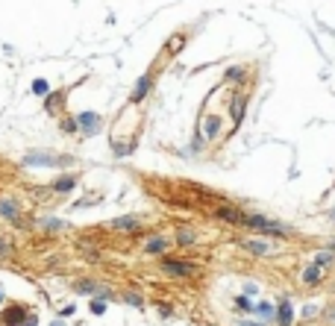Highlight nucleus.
<instances>
[{
    "label": "nucleus",
    "instance_id": "f257e3e1",
    "mask_svg": "<svg viewBox=\"0 0 335 326\" xmlns=\"http://www.w3.org/2000/svg\"><path fill=\"white\" fill-rule=\"evenodd\" d=\"M71 156H53V153H41V150H30L24 156V165L30 168H62V165H71Z\"/></svg>",
    "mask_w": 335,
    "mask_h": 326
},
{
    "label": "nucleus",
    "instance_id": "f03ea898",
    "mask_svg": "<svg viewBox=\"0 0 335 326\" xmlns=\"http://www.w3.org/2000/svg\"><path fill=\"white\" fill-rule=\"evenodd\" d=\"M244 223H247V226H253L256 232H262V235H276V238H282V235L291 232L288 226L268 221V218H262V215H244Z\"/></svg>",
    "mask_w": 335,
    "mask_h": 326
},
{
    "label": "nucleus",
    "instance_id": "7ed1b4c3",
    "mask_svg": "<svg viewBox=\"0 0 335 326\" xmlns=\"http://www.w3.org/2000/svg\"><path fill=\"white\" fill-rule=\"evenodd\" d=\"M103 124V118L97 115V112H80L77 115V127L83 129V135H94L97 129Z\"/></svg>",
    "mask_w": 335,
    "mask_h": 326
},
{
    "label": "nucleus",
    "instance_id": "20e7f679",
    "mask_svg": "<svg viewBox=\"0 0 335 326\" xmlns=\"http://www.w3.org/2000/svg\"><path fill=\"white\" fill-rule=\"evenodd\" d=\"M162 270L165 273H171V276H192V265L188 262H177V259H165L162 262Z\"/></svg>",
    "mask_w": 335,
    "mask_h": 326
},
{
    "label": "nucleus",
    "instance_id": "39448f33",
    "mask_svg": "<svg viewBox=\"0 0 335 326\" xmlns=\"http://www.w3.org/2000/svg\"><path fill=\"white\" fill-rule=\"evenodd\" d=\"M291 320H294V309H291V300H288V297H282V300H279V306H276V323L291 326Z\"/></svg>",
    "mask_w": 335,
    "mask_h": 326
},
{
    "label": "nucleus",
    "instance_id": "423d86ee",
    "mask_svg": "<svg viewBox=\"0 0 335 326\" xmlns=\"http://www.w3.org/2000/svg\"><path fill=\"white\" fill-rule=\"evenodd\" d=\"M167 244H171V241H167L165 235H153V238H147V241H144V253L159 256V253H165V250H167Z\"/></svg>",
    "mask_w": 335,
    "mask_h": 326
},
{
    "label": "nucleus",
    "instance_id": "0eeeda50",
    "mask_svg": "<svg viewBox=\"0 0 335 326\" xmlns=\"http://www.w3.org/2000/svg\"><path fill=\"white\" fill-rule=\"evenodd\" d=\"M138 223H141V218H135V215H124V218H115L109 226H112V229H118V232H132Z\"/></svg>",
    "mask_w": 335,
    "mask_h": 326
},
{
    "label": "nucleus",
    "instance_id": "6e6552de",
    "mask_svg": "<svg viewBox=\"0 0 335 326\" xmlns=\"http://www.w3.org/2000/svg\"><path fill=\"white\" fill-rule=\"evenodd\" d=\"M253 312L262 317V323H268V326L276 320V306L274 303H256V306H253Z\"/></svg>",
    "mask_w": 335,
    "mask_h": 326
},
{
    "label": "nucleus",
    "instance_id": "1a4fd4ad",
    "mask_svg": "<svg viewBox=\"0 0 335 326\" xmlns=\"http://www.w3.org/2000/svg\"><path fill=\"white\" fill-rule=\"evenodd\" d=\"M77 188V176H59L56 182H53V191H59V194H68Z\"/></svg>",
    "mask_w": 335,
    "mask_h": 326
},
{
    "label": "nucleus",
    "instance_id": "9d476101",
    "mask_svg": "<svg viewBox=\"0 0 335 326\" xmlns=\"http://www.w3.org/2000/svg\"><path fill=\"white\" fill-rule=\"evenodd\" d=\"M3 320H6V326H21L27 320V315H24V309H18V306H15V309H9V312L3 315Z\"/></svg>",
    "mask_w": 335,
    "mask_h": 326
},
{
    "label": "nucleus",
    "instance_id": "9b49d317",
    "mask_svg": "<svg viewBox=\"0 0 335 326\" xmlns=\"http://www.w3.org/2000/svg\"><path fill=\"white\" fill-rule=\"evenodd\" d=\"M150 85H153V80H150V77H141V80L135 82V91H132V103H138L144 94L150 91Z\"/></svg>",
    "mask_w": 335,
    "mask_h": 326
},
{
    "label": "nucleus",
    "instance_id": "f8f14e48",
    "mask_svg": "<svg viewBox=\"0 0 335 326\" xmlns=\"http://www.w3.org/2000/svg\"><path fill=\"white\" fill-rule=\"evenodd\" d=\"M38 226H41L44 232H59V229H65V226H68V223L59 221V218H41V221H38Z\"/></svg>",
    "mask_w": 335,
    "mask_h": 326
},
{
    "label": "nucleus",
    "instance_id": "ddd939ff",
    "mask_svg": "<svg viewBox=\"0 0 335 326\" xmlns=\"http://www.w3.org/2000/svg\"><path fill=\"white\" fill-rule=\"evenodd\" d=\"M244 247H247L250 253H256V256H268V253H271V244H268V241H256V238H253V241H244Z\"/></svg>",
    "mask_w": 335,
    "mask_h": 326
},
{
    "label": "nucleus",
    "instance_id": "4468645a",
    "mask_svg": "<svg viewBox=\"0 0 335 326\" xmlns=\"http://www.w3.org/2000/svg\"><path fill=\"white\" fill-rule=\"evenodd\" d=\"M218 129H221V121H218L215 115H209V118L203 121V135H206V138H215Z\"/></svg>",
    "mask_w": 335,
    "mask_h": 326
},
{
    "label": "nucleus",
    "instance_id": "2eb2a0df",
    "mask_svg": "<svg viewBox=\"0 0 335 326\" xmlns=\"http://www.w3.org/2000/svg\"><path fill=\"white\" fill-rule=\"evenodd\" d=\"M218 218H224V221H229V223H244V215H241L238 209H218Z\"/></svg>",
    "mask_w": 335,
    "mask_h": 326
},
{
    "label": "nucleus",
    "instance_id": "dca6fc26",
    "mask_svg": "<svg viewBox=\"0 0 335 326\" xmlns=\"http://www.w3.org/2000/svg\"><path fill=\"white\" fill-rule=\"evenodd\" d=\"M0 218H18L15 200H0Z\"/></svg>",
    "mask_w": 335,
    "mask_h": 326
},
{
    "label": "nucleus",
    "instance_id": "f3484780",
    "mask_svg": "<svg viewBox=\"0 0 335 326\" xmlns=\"http://www.w3.org/2000/svg\"><path fill=\"white\" fill-rule=\"evenodd\" d=\"M194 238H197V235H194V229H188V226H180V229H177V241H180L182 247L194 244Z\"/></svg>",
    "mask_w": 335,
    "mask_h": 326
},
{
    "label": "nucleus",
    "instance_id": "a211bd4d",
    "mask_svg": "<svg viewBox=\"0 0 335 326\" xmlns=\"http://www.w3.org/2000/svg\"><path fill=\"white\" fill-rule=\"evenodd\" d=\"M318 280H321V268H318V265H309V268L303 270V282H306V285H315Z\"/></svg>",
    "mask_w": 335,
    "mask_h": 326
},
{
    "label": "nucleus",
    "instance_id": "6ab92c4d",
    "mask_svg": "<svg viewBox=\"0 0 335 326\" xmlns=\"http://www.w3.org/2000/svg\"><path fill=\"white\" fill-rule=\"evenodd\" d=\"M332 262H335V253H332V250H321V253L315 256V265H318V268H323V265H332Z\"/></svg>",
    "mask_w": 335,
    "mask_h": 326
},
{
    "label": "nucleus",
    "instance_id": "aec40b11",
    "mask_svg": "<svg viewBox=\"0 0 335 326\" xmlns=\"http://www.w3.org/2000/svg\"><path fill=\"white\" fill-rule=\"evenodd\" d=\"M121 300H124L127 306H132V309H144V300L138 297V294H132V291H130V294H124Z\"/></svg>",
    "mask_w": 335,
    "mask_h": 326
},
{
    "label": "nucleus",
    "instance_id": "412c9836",
    "mask_svg": "<svg viewBox=\"0 0 335 326\" xmlns=\"http://www.w3.org/2000/svg\"><path fill=\"white\" fill-rule=\"evenodd\" d=\"M33 91H36L38 97H47V94H50V82L47 80H36V82H33Z\"/></svg>",
    "mask_w": 335,
    "mask_h": 326
},
{
    "label": "nucleus",
    "instance_id": "4be33fe9",
    "mask_svg": "<svg viewBox=\"0 0 335 326\" xmlns=\"http://www.w3.org/2000/svg\"><path fill=\"white\" fill-rule=\"evenodd\" d=\"M62 100H65V94H62V91H53V94H47V100H44V103H47V109H59Z\"/></svg>",
    "mask_w": 335,
    "mask_h": 326
},
{
    "label": "nucleus",
    "instance_id": "5701e85b",
    "mask_svg": "<svg viewBox=\"0 0 335 326\" xmlns=\"http://www.w3.org/2000/svg\"><path fill=\"white\" fill-rule=\"evenodd\" d=\"M88 306H91V312H94V315H103V312H106V300H97V297H94Z\"/></svg>",
    "mask_w": 335,
    "mask_h": 326
},
{
    "label": "nucleus",
    "instance_id": "b1692460",
    "mask_svg": "<svg viewBox=\"0 0 335 326\" xmlns=\"http://www.w3.org/2000/svg\"><path fill=\"white\" fill-rule=\"evenodd\" d=\"M232 118H235V121L244 118V100H235V103H232Z\"/></svg>",
    "mask_w": 335,
    "mask_h": 326
},
{
    "label": "nucleus",
    "instance_id": "393cba45",
    "mask_svg": "<svg viewBox=\"0 0 335 326\" xmlns=\"http://www.w3.org/2000/svg\"><path fill=\"white\" fill-rule=\"evenodd\" d=\"M235 306H238V309H244V312H253V303L247 300V297H235Z\"/></svg>",
    "mask_w": 335,
    "mask_h": 326
},
{
    "label": "nucleus",
    "instance_id": "a878e982",
    "mask_svg": "<svg viewBox=\"0 0 335 326\" xmlns=\"http://www.w3.org/2000/svg\"><path fill=\"white\" fill-rule=\"evenodd\" d=\"M315 315H318V306H309V303L303 306V317H315Z\"/></svg>",
    "mask_w": 335,
    "mask_h": 326
},
{
    "label": "nucleus",
    "instance_id": "bb28decb",
    "mask_svg": "<svg viewBox=\"0 0 335 326\" xmlns=\"http://www.w3.org/2000/svg\"><path fill=\"white\" fill-rule=\"evenodd\" d=\"M244 294H259V285L256 282H244Z\"/></svg>",
    "mask_w": 335,
    "mask_h": 326
},
{
    "label": "nucleus",
    "instance_id": "cd10ccee",
    "mask_svg": "<svg viewBox=\"0 0 335 326\" xmlns=\"http://www.w3.org/2000/svg\"><path fill=\"white\" fill-rule=\"evenodd\" d=\"M159 315H162V317H171V315H174V309H171V306H165V303H162V306H159Z\"/></svg>",
    "mask_w": 335,
    "mask_h": 326
},
{
    "label": "nucleus",
    "instance_id": "c85d7f7f",
    "mask_svg": "<svg viewBox=\"0 0 335 326\" xmlns=\"http://www.w3.org/2000/svg\"><path fill=\"white\" fill-rule=\"evenodd\" d=\"M235 326H268V323H262V320H238Z\"/></svg>",
    "mask_w": 335,
    "mask_h": 326
},
{
    "label": "nucleus",
    "instance_id": "c756f323",
    "mask_svg": "<svg viewBox=\"0 0 335 326\" xmlns=\"http://www.w3.org/2000/svg\"><path fill=\"white\" fill-rule=\"evenodd\" d=\"M71 315H74V306H65V309L59 312V317H71Z\"/></svg>",
    "mask_w": 335,
    "mask_h": 326
},
{
    "label": "nucleus",
    "instance_id": "7c9ffc66",
    "mask_svg": "<svg viewBox=\"0 0 335 326\" xmlns=\"http://www.w3.org/2000/svg\"><path fill=\"white\" fill-rule=\"evenodd\" d=\"M6 253H12V247L6 244V241H0V256H6Z\"/></svg>",
    "mask_w": 335,
    "mask_h": 326
},
{
    "label": "nucleus",
    "instance_id": "2f4dec72",
    "mask_svg": "<svg viewBox=\"0 0 335 326\" xmlns=\"http://www.w3.org/2000/svg\"><path fill=\"white\" fill-rule=\"evenodd\" d=\"M227 77H229V80H235V77H241V71H238V68H229Z\"/></svg>",
    "mask_w": 335,
    "mask_h": 326
},
{
    "label": "nucleus",
    "instance_id": "473e14b6",
    "mask_svg": "<svg viewBox=\"0 0 335 326\" xmlns=\"http://www.w3.org/2000/svg\"><path fill=\"white\" fill-rule=\"evenodd\" d=\"M21 326H36V315H27V320Z\"/></svg>",
    "mask_w": 335,
    "mask_h": 326
},
{
    "label": "nucleus",
    "instance_id": "72a5a7b5",
    "mask_svg": "<svg viewBox=\"0 0 335 326\" xmlns=\"http://www.w3.org/2000/svg\"><path fill=\"white\" fill-rule=\"evenodd\" d=\"M3 300H6V288L0 285V306H3Z\"/></svg>",
    "mask_w": 335,
    "mask_h": 326
},
{
    "label": "nucleus",
    "instance_id": "f704fd0d",
    "mask_svg": "<svg viewBox=\"0 0 335 326\" xmlns=\"http://www.w3.org/2000/svg\"><path fill=\"white\" fill-rule=\"evenodd\" d=\"M50 326H65V320H50Z\"/></svg>",
    "mask_w": 335,
    "mask_h": 326
},
{
    "label": "nucleus",
    "instance_id": "c9c22d12",
    "mask_svg": "<svg viewBox=\"0 0 335 326\" xmlns=\"http://www.w3.org/2000/svg\"><path fill=\"white\" fill-rule=\"evenodd\" d=\"M329 250H332V253H335V241H332V244H329Z\"/></svg>",
    "mask_w": 335,
    "mask_h": 326
},
{
    "label": "nucleus",
    "instance_id": "e433bc0d",
    "mask_svg": "<svg viewBox=\"0 0 335 326\" xmlns=\"http://www.w3.org/2000/svg\"><path fill=\"white\" fill-rule=\"evenodd\" d=\"M332 218H335V209H332Z\"/></svg>",
    "mask_w": 335,
    "mask_h": 326
}]
</instances>
